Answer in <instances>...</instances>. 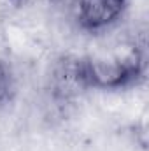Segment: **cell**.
Here are the masks:
<instances>
[{"mask_svg":"<svg viewBox=\"0 0 149 151\" xmlns=\"http://www.w3.org/2000/svg\"><path fill=\"white\" fill-rule=\"evenodd\" d=\"M14 93V77L11 74V69L0 62V106H4L7 100L12 99Z\"/></svg>","mask_w":149,"mask_h":151,"instance_id":"3","label":"cell"},{"mask_svg":"<svg viewBox=\"0 0 149 151\" xmlns=\"http://www.w3.org/2000/svg\"><path fill=\"white\" fill-rule=\"evenodd\" d=\"M88 88L117 90L135 83L144 70V55L135 42H119L81 58Z\"/></svg>","mask_w":149,"mask_h":151,"instance_id":"1","label":"cell"},{"mask_svg":"<svg viewBox=\"0 0 149 151\" xmlns=\"http://www.w3.org/2000/svg\"><path fill=\"white\" fill-rule=\"evenodd\" d=\"M128 0H77L75 16L79 25L90 32H102L121 19Z\"/></svg>","mask_w":149,"mask_h":151,"instance_id":"2","label":"cell"}]
</instances>
